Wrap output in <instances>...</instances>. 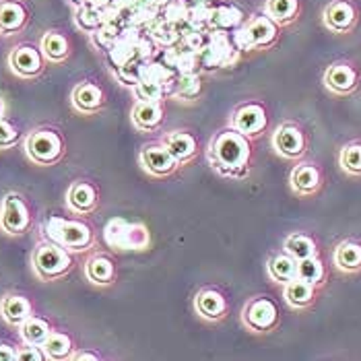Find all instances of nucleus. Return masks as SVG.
<instances>
[{"label": "nucleus", "instance_id": "2f4dec72", "mask_svg": "<svg viewBox=\"0 0 361 361\" xmlns=\"http://www.w3.org/2000/svg\"><path fill=\"white\" fill-rule=\"evenodd\" d=\"M298 279L306 281L314 287H320L326 279V269L320 260V256H312L306 260H300L298 264Z\"/></svg>", "mask_w": 361, "mask_h": 361}, {"label": "nucleus", "instance_id": "6e6552de", "mask_svg": "<svg viewBox=\"0 0 361 361\" xmlns=\"http://www.w3.org/2000/svg\"><path fill=\"white\" fill-rule=\"evenodd\" d=\"M279 25L269 15H256L246 27L235 33L233 42L238 50L269 48L277 42Z\"/></svg>", "mask_w": 361, "mask_h": 361}, {"label": "nucleus", "instance_id": "b1692460", "mask_svg": "<svg viewBox=\"0 0 361 361\" xmlns=\"http://www.w3.org/2000/svg\"><path fill=\"white\" fill-rule=\"evenodd\" d=\"M334 267L341 271V273H347V275H353V273H360L361 271V244L355 240H345L341 242L333 254Z\"/></svg>", "mask_w": 361, "mask_h": 361}, {"label": "nucleus", "instance_id": "a211bd4d", "mask_svg": "<svg viewBox=\"0 0 361 361\" xmlns=\"http://www.w3.org/2000/svg\"><path fill=\"white\" fill-rule=\"evenodd\" d=\"M161 142L166 145L167 151L176 157L180 166L190 164L198 153V140L188 130H171L161 139Z\"/></svg>", "mask_w": 361, "mask_h": 361}, {"label": "nucleus", "instance_id": "e433bc0d", "mask_svg": "<svg viewBox=\"0 0 361 361\" xmlns=\"http://www.w3.org/2000/svg\"><path fill=\"white\" fill-rule=\"evenodd\" d=\"M135 93L139 97V102H164L166 95V87L159 83H149V81H140L135 87Z\"/></svg>", "mask_w": 361, "mask_h": 361}, {"label": "nucleus", "instance_id": "f704fd0d", "mask_svg": "<svg viewBox=\"0 0 361 361\" xmlns=\"http://www.w3.org/2000/svg\"><path fill=\"white\" fill-rule=\"evenodd\" d=\"M104 23H106V19H104L102 8H95V6L85 4V6H81V8L77 11V25L81 29H85V31L95 33Z\"/></svg>", "mask_w": 361, "mask_h": 361}, {"label": "nucleus", "instance_id": "f3484780", "mask_svg": "<svg viewBox=\"0 0 361 361\" xmlns=\"http://www.w3.org/2000/svg\"><path fill=\"white\" fill-rule=\"evenodd\" d=\"M289 186L295 195L312 196L316 195L322 186V171L314 164H298L291 169Z\"/></svg>", "mask_w": 361, "mask_h": 361}, {"label": "nucleus", "instance_id": "393cba45", "mask_svg": "<svg viewBox=\"0 0 361 361\" xmlns=\"http://www.w3.org/2000/svg\"><path fill=\"white\" fill-rule=\"evenodd\" d=\"M104 91L93 83H81L73 91V106L83 114H95L104 108Z\"/></svg>", "mask_w": 361, "mask_h": 361}, {"label": "nucleus", "instance_id": "4c0bfd02", "mask_svg": "<svg viewBox=\"0 0 361 361\" xmlns=\"http://www.w3.org/2000/svg\"><path fill=\"white\" fill-rule=\"evenodd\" d=\"M176 93L180 97H196L200 93V79L196 75H184L180 83H176Z\"/></svg>", "mask_w": 361, "mask_h": 361}, {"label": "nucleus", "instance_id": "423d86ee", "mask_svg": "<svg viewBox=\"0 0 361 361\" xmlns=\"http://www.w3.org/2000/svg\"><path fill=\"white\" fill-rule=\"evenodd\" d=\"M25 153L37 166H54L64 155V139L52 128H37L25 139Z\"/></svg>", "mask_w": 361, "mask_h": 361}, {"label": "nucleus", "instance_id": "c756f323", "mask_svg": "<svg viewBox=\"0 0 361 361\" xmlns=\"http://www.w3.org/2000/svg\"><path fill=\"white\" fill-rule=\"evenodd\" d=\"M283 250L291 254L298 262L312 256H318V246L307 233H289L283 242Z\"/></svg>", "mask_w": 361, "mask_h": 361}, {"label": "nucleus", "instance_id": "cd10ccee", "mask_svg": "<svg viewBox=\"0 0 361 361\" xmlns=\"http://www.w3.org/2000/svg\"><path fill=\"white\" fill-rule=\"evenodd\" d=\"M19 334H21V341L23 345H35V347H42L48 336L52 334V326L48 320L39 318V316H31L27 318L21 326H19Z\"/></svg>", "mask_w": 361, "mask_h": 361}, {"label": "nucleus", "instance_id": "7c9ffc66", "mask_svg": "<svg viewBox=\"0 0 361 361\" xmlns=\"http://www.w3.org/2000/svg\"><path fill=\"white\" fill-rule=\"evenodd\" d=\"M42 52L46 58H50L52 62H62L71 48H68V39L62 35V33H56V31H50L42 37Z\"/></svg>", "mask_w": 361, "mask_h": 361}, {"label": "nucleus", "instance_id": "dca6fc26", "mask_svg": "<svg viewBox=\"0 0 361 361\" xmlns=\"http://www.w3.org/2000/svg\"><path fill=\"white\" fill-rule=\"evenodd\" d=\"M66 204L73 213H93L99 204V192L97 188L87 182V180H77L71 184L68 192H66Z\"/></svg>", "mask_w": 361, "mask_h": 361}, {"label": "nucleus", "instance_id": "20e7f679", "mask_svg": "<svg viewBox=\"0 0 361 361\" xmlns=\"http://www.w3.org/2000/svg\"><path fill=\"white\" fill-rule=\"evenodd\" d=\"M104 242L111 250H147L151 246V231L142 223L126 221L122 217H116V219H110L104 229Z\"/></svg>", "mask_w": 361, "mask_h": 361}, {"label": "nucleus", "instance_id": "bb28decb", "mask_svg": "<svg viewBox=\"0 0 361 361\" xmlns=\"http://www.w3.org/2000/svg\"><path fill=\"white\" fill-rule=\"evenodd\" d=\"M42 349H44L48 361H68L75 353V343L66 333L52 331L48 341L42 345Z\"/></svg>", "mask_w": 361, "mask_h": 361}, {"label": "nucleus", "instance_id": "ddd939ff", "mask_svg": "<svg viewBox=\"0 0 361 361\" xmlns=\"http://www.w3.org/2000/svg\"><path fill=\"white\" fill-rule=\"evenodd\" d=\"M322 21L334 33H349L357 25V8L351 0H333L326 4Z\"/></svg>", "mask_w": 361, "mask_h": 361}, {"label": "nucleus", "instance_id": "2eb2a0df", "mask_svg": "<svg viewBox=\"0 0 361 361\" xmlns=\"http://www.w3.org/2000/svg\"><path fill=\"white\" fill-rule=\"evenodd\" d=\"M8 64L13 73H17L19 77L31 79L44 71V56L33 46H19L8 56Z\"/></svg>", "mask_w": 361, "mask_h": 361}, {"label": "nucleus", "instance_id": "9b49d317", "mask_svg": "<svg viewBox=\"0 0 361 361\" xmlns=\"http://www.w3.org/2000/svg\"><path fill=\"white\" fill-rule=\"evenodd\" d=\"M267 124H269L267 108L262 104H258V102L240 106L238 110L233 111V118H231V128L242 133L248 139L260 137L264 133Z\"/></svg>", "mask_w": 361, "mask_h": 361}, {"label": "nucleus", "instance_id": "9d476101", "mask_svg": "<svg viewBox=\"0 0 361 361\" xmlns=\"http://www.w3.org/2000/svg\"><path fill=\"white\" fill-rule=\"evenodd\" d=\"M139 161L142 169L155 178H167L171 173L178 171L180 164L176 161V157L167 151V147L157 140V142H149L140 149Z\"/></svg>", "mask_w": 361, "mask_h": 361}, {"label": "nucleus", "instance_id": "79ce46f5", "mask_svg": "<svg viewBox=\"0 0 361 361\" xmlns=\"http://www.w3.org/2000/svg\"><path fill=\"white\" fill-rule=\"evenodd\" d=\"M68 361H102V357L97 353L89 351V349H81V351H75Z\"/></svg>", "mask_w": 361, "mask_h": 361}, {"label": "nucleus", "instance_id": "39448f33", "mask_svg": "<svg viewBox=\"0 0 361 361\" xmlns=\"http://www.w3.org/2000/svg\"><path fill=\"white\" fill-rule=\"evenodd\" d=\"M240 320L248 333L267 334L273 333L279 326L281 314H279L277 304L267 298V295H254L250 298L240 314Z\"/></svg>", "mask_w": 361, "mask_h": 361}, {"label": "nucleus", "instance_id": "72a5a7b5", "mask_svg": "<svg viewBox=\"0 0 361 361\" xmlns=\"http://www.w3.org/2000/svg\"><path fill=\"white\" fill-rule=\"evenodd\" d=\"M209 21H211V25L219 29L238 27L242 23V13L235 6H217V11L211 13Z\"/></svg>", "mask_w": 361, "mask_h": 361}, {"label": "nucleus", "instance_id": "4be33fe9", "mask_svg": "<svg viewBox=\"0 0 361 361\" xmlns=\"http://www.w3.org/2000/svg\"><path fill=\"white\" fill-rule=\"evenodd\" d=\"M298 264H300V262H298L291 254L281 250L269 258V262H267V273H269V277H271L273 283L285 287L287 283H291V281L298 279Z\"/></svg>", "mask_w": 361, "mask_h": 361}, {"label": "nucleus", "instance_id": "473e14b6", "mask_svg": "<svg viewBox=\"0 0 361 361\" xmlns=\"http://www.w3.org/2000/svg\"><path fill=\"white\" fill-rule=\"evenodd\" d=\"M338 166L349 176H361V142H349L341 149Z\"/></svg>", "mask_w": 361, "mask_h": 361}, {"label": "nucleus", "instance_id": "a878e982", "mask_svg": "<svg viewBox=\"0 0 361 361\" xmlns=\"http://www.w3.org/2000/svg\"><path fill=\"white\" fill-rule=\"evenodd\" d=\"M27 11L17 0H2L0 2V33L11 35L25 25Z\"/></svg>", "mask_w": 361, "mask_h": 361}, {"label": "nucleus", "instance_id": "a19ab883", "mask_svg": "<svg viewBox=\"0 0 361 361\" xmlns=\"http://www.w3.org/2000/svg\"><path fill=\"white\" fill-rule=\"evenodd\" d=\"M0 361H17V347L0 341Z\"/></svg>", "mask_w": 361, "mask_h": 361}, {"label": "nucleus", "instance_id": "aec40b11", "mask_svg": "<svg viewBox=\"0 0 361 361\" xmlns=\"http://www.w3.org/2000/svg\"><path fill=\"white\" fill-rule=\"evenodd\" d=\"M85 277L89 283L97 285V287H108L111 285L116 277H118V271H116V264L110 256L106 254H93L87 262H85Z\"/></svg>", "mask_w": 361, "mask_h": 361}, {"label": "nucleus", "instance_id": "37998d69", "mask_svg": "<svg viewBox=\"0 0 361 361\" xmlns=\"http://www.w3.org/2000/svg\"><path fill=\"white\" fill-rule=\"evenodd\" d=\"M4 111H6V106H4V99L0 97V120L4 118Z\"/></svg>", "mask_w": 361, "mask_h": 361}, {"label": "nucleus", "instance_id": "5701e85b", "mask_svg": "<svg viewBox=\"0 0 361 361\" xmlns=\"http://www.w3.org/2000/svg\"><path fill=\"white\" fill-rule=\"evenodd\" d=\"M316 295H318V287L310 285L302 279H295L291 283H287L283 287V298H285V304L293 310H306L314 302H316Z\"/></svg>", "mask_w": 361, "mask_h": 361}, {"label": "nucleus", "instance_id": "6ab92c4d", "mask_svg": "<svg viewBox=\"0 0 361 361\" xmlns=\"http://www.w3.org/2000/svg\"><path fill=\"white\" fill-rule=\"evenodd\" d=\"M0 316L8 326H21L27 318L33 316V306L25 295L19 293H6L0 300Z\"/></svg>", "mask_w": 361, "mask_h": 361}, {"label": "nucleus", "instance_id": "ea45409f", "mask_svg": "<svg viewBox=\"0 0 361 361\" xmlns=\"http://www.w3.org/2000/svg\"><path fill=\"white\" fill-rule=\"evenodd\" d=\"M17 361H48L42 347L35 345H23L17 349Z\"/></svg>", "mask_w": 361, "mask_h": 361}, {"label": "nucleus", "instance_id": "f03ea898", "mask_svg": "<svg viewBox=\"0 0 361 361\" xmlns=\"http://www.w3.org/2000/svg\"><path fill=\"white\" fill-rule=\"evenodd\" d=\"M44 233L50 242L66 248L68 252L89 250L95 242V233L91 225L79 219H64V217H50L44 225Z\"/></svg>", "mask_w": 361, "mask_h": 361}, {"label": "nucleus", "instance_id": "58836bf2", "mask_svg": "<svg viewBox=\"0 0 361 361\" xmlns=\"http://www.w3.org/2000/svg\"><path fill=\"white\" fill-rule=\"evenodd\" d=\"M19 140V130L8 120H0V149H11Z\"/></svg>", "mask_w": 361, "mask_h": 361}, {"label": "nucleus", "instance_id": "c9c22d12", "mask_svg": "<svg viewBox=\"0 0 361 361\" xmlns=\"http://www.w3.org/2000/svg\"><path fill=\"white\" fill-rule=\"evenodd\" d=\"M118 37H120V29H118V25H114L111 21H106L102 27L93 33L95 44L99 48H104V50H111V46L118 42Z\"/></svg>", "mask_w": 361, "mask_h": 361}, {"label": "nucleus", "instance_id": "c85d7f7f", "mask_svg": "<svg viewBox=\"0 0 361 361\" xmlns=\"http://www.w3.org/2000/svg\"><path fill=\"white\" fill-rule=\"evenodd\" d=\"M264 15H269L277 25H289L300 15V0H267Z\"/></svg>", "mask_w": 361, "mask_h": 361}, {"label": "nucleus", "instance_id": "f8f14e48", "mask_svg": "<svg viewBox=\"0 0 361 361\" xmlns=\"http://www.w3.org/2000/svg\"><path fill=\"white\" fill-rule=\"evenodd\" d=\"M192 306H195L196 316L211 324L221 322L229 312V304H227L225 295L215 287H204V289L196 291Z\"/></svg>", "mask_w": 361, "mask_h": 361}, {"label": "nucleus", "instance_id": "f257e3e1", "mask_svg": "<svg viewBox=\"0 0 361 361\" xmlns=\"http://www.w3.org/2000/svg\"><path fill=\"white\" fill-rule=\"evenodd\" d=\"M250 157L252 139L244 137L233 128L215 135L207 149V159L211 167L223 178H233V180L244 178L248 173Z\"/></svg>", "mask_w": 361, "mask_h": 361}, {"label": "nucleus", "instance_id": "412c9836", "mask_svg": "<svg viewBox=\"0 0 361 361\" xmlns=\"http://www.w3.org/2000/svg\"><path fill=\"white\" fill-rule=\"evenodd\" d=\"M164 102H137L133 108V124L140 133H153L164 122Z\"/></svg>", "mask_w": 361, "mask_h": 361}, {"label": "nucleus", "instance_id": "7ed1b4c3", "mask_svg": "<svg viewBox=\"0 0 361 361\" xmlns=\"http://www.w3.org/2000/svg\"><path fill=\"white\" fill-rule=\"evenodd\" d=\"M73 267H75L73 252H68L50 240L39 242L31 254V269L35 277L42 281H58V279L66 277L73 271Z\"/></svg>", "mask_w": 361, "mask_h": 361}, {"label": "nucleus", "instance_id": "0eeeda50", "mask_svg": "<svg viewBox=\"0 0 361 361\" xmlns=\"http://www.w3.org/2000/svg\"><path fill=\"white\" fill-rule=\"evenodd\" d=\"M31 225L33 219L25 198L17 192H8L0 204V229L6 235H25Z\"/></svg>", "mask_w": 361, "mask_h": 361}, {"label": "nucleus", "instance_id": "4468645a", "mask_svg": "<svg viewBox=\"0 0 361 361\" xmlns=\"http://www.w3.org/2000/svg\"><path fill=\"white\" fill-rule=\"evenodd\" d=\"M357 83H360V75L349 62H334L324 73L326 89L336 95H347V93L355 91Z\"/></svg>", "mask_w": 361, "mask_h": 361}, {"label": "nucleus", "instance_id": "1a4fd4ad", "mask_svg": "<svg viewBox=\"0 0 361 361\" xmlns=\"http://www.w3.org/2000/svg\"><path fill=\"white\" fill-rule=\"evenodd\" d=\"M273 149L285 159H300L307 149V139L304 128L295 122H285L273 133Z\"/></svg>", "mask_w": 361, "mask_h": 361}]
</instances>
